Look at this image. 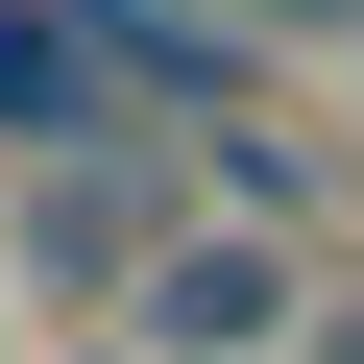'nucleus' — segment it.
Segmentation results:
<instances>
[{"label":"nucleus","mask_w":364,"mask_h":364,"mask_svg":"<svg viewBox=\"0 0 364 364\" xmlns=\"http://www.w3.org/2000/svg\"><path fill=\"white\" fill-rule=\"evenodd\" d=\"M122 340L146 364H267V340H316V291H291V243H243V219H195L146 291H122Z\"/></svg>","instance_id":"obj_1"},{"label":"nucleus","mask_w":364,"mask_h":364,"mask_svg":"<svg viewBox=\"0 0 364 364\" xmlns=\"http://www.w3.org/2000/svg\"><path fill=\"white\" fill-rule=\"evenodd\" d=\"M170 243H146V195H122V146H73V170H25V291H73L97 340H122V291H146Z\"/></svg>","instance_id":"obj_2"},{"label":"nucleus","mask_w":364,"mask_h":364,"mask_svg":"<svg viewBox=\"0 0 364 364\" xmlns=\"http://www.w3.org/2000/svg\"><path fill=\"white\" fill-rule=\"evenodd\" d=\"M73 49H97V97H122V73H146V97H170V122H195V146H219V122H243V49H219V25H195V0H73Z\"/></svg>","instance_id":"obj_3"},{"label":"nucleus","mask_w":364,"mask_h":364,"mask_svg":"<svg viewBox=\"0 0 364 364\" xmlns=\"http://www.w3.org/2000/svg\"><path fill=\"white\" fill-rule=\"evenodd\" d=\"M0 146H25V170L97 146V49H73V0H0Z\"/></svg>","instance_id":"obj_4"},{"label":"nucleus","mask_w":364,"mask_h":364,"mask_svg":"<svg viewBox=\"0 0 364 364\" xmlns=\"http://www.w3.org/2000/svg\"><path fill=\"white\" fill-rule=\"evenodd\" d=\"M195 25H364V0H195Z\"/></svg>","instance_id":"obj_5"},{"label":"nucleus","mask_w":364,"mask_h":364,"mask_svg":"<svg viewBox=\"0 0 364 364\" xmlns=\"http://www.w3.org/2000/svg\"><path fill=\"white\" fill-rule=\"evenodd\" d=\"M316 340H340V364H364V291H340V316H316Z\"/></svg>","instance_id":"obj_6"},{"label":"nucleus","mask_w":364,"mask_h":364,"mask_svg":"<svg viewBox=\"0 0 364 364\" xmlns=\"http://www.w3.org/2000/svg\"><path fill=\"white\" fill-rule=\"evenodd\" d=\"M73 364H146V340H73Z\"/></svg>","instance_id":"obj_7"}]
</instances>
